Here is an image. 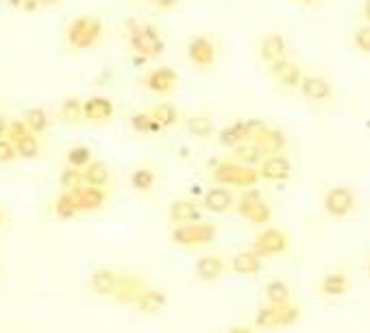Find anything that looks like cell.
Masks as SVG:
<instances>
[{"instance_id": "1", "label": "cell", "mask_w": 370, "mask_h": 333, "mask_svg": "<svg viewBox=\"0 0 370 333\" xmlns=\"http://www.w3.org/2000/svg\"><path fill=\"white\" fill-rule=\"evenodd\" d=\"M212 168V177L220 187H246L253 190L261 177L257 168H251V165H242L233 159H220L210 163Z\"/></svg>"}, {"instance_id": "2", "label": "cell", "mask_w": 370, "mask_h": 333, "mask_svg": "<svg viewBox=\"0 0 370 333\" xmlns=\"http://www.w3.org/2000/svg\"><path fill=\"white\" fill-rule=\"evenodd\" d=\"M129 46L136 53V57L140 59H155L163 53L165 48V42L161 38V33L153 26V24H142V22H136L131 20L129 22Z\"/></svg>"}, {"instance_id": "3", "label": "cell", "mask_w": 370, "mask_h": 333, "mask_svg": "<svg viewBox=\"0 0 370 333\" xmlns=\"http://www.w3.org/2000/svg\"><path fill=\"white\" fill-rule=\"evenodd\" d=\"M100 38H103V22L94 16H79L68 24L65 31V42L75 50L92 48Z\"/></svg>"}, {"instance_id": "4", "label": "cell", "mask_w": 370, "mask_h": 333, "mask_svg": "<svg viewBox=\"0 0 370 333\" xmlns=\"http://www.w3.org/2000/svg\"><path fill=\"white\" fill-rule=\"evenodd\" d=\"M216 240V226L210 222H194V224H183V226H175L173 231V242L185 249H194V246H205L212 244Z\"/></svg>"}, {"instance_id": "5", "label": "cell", "mask_w": 370, "mask_h": 333, "mask_svg": "<svg viewBox=\"0 0 370 333\" xmlns=\"http://www.w3.org/2000/svg\"><path fill=\"white\" fill-rule=\"evenodd\" d=\"M235 209L253 224H268L273 220V207L257 190H246V194H242L240 201L235 203Z\"/></svg>"}, {"instance_id": "6", "label": "cell", "mask_w": 370, "mask_h": 333, "mask_svg": "<svg viewBox=\"0 0 370 333\" xmlns=\"http://www.w3.org/2000/svg\"><path fill=\"white\" fill-rule=\"evenodd\" d=\"M290 249V236L279 229V226H266L263 231H259L253 242V251L263 259V257H275V255H283Z\"/></svg>"}, {"instance_id": "7", "label": "cell", "mask_w": 370, "mask_h": 333, "mask_svg": "<svg viewBox=\"0 0 370 333\" xmlns=\"http://www.w3.org/2000/svg\"><path fill=\"white\" fill-rule=\"evenodd\" d=\"M322 207L331 218H347L353 214L357 207V196L351 187L347 185H335L331 187L325 198H322Z\"/></svg>"}, {"instance_id": "8", "label": "cell", "mask_w": 370, "mask_h": 333, "mask_svg": "<svg viewBox=\"0 0 370 333\" xmlns=\"http://www.w3.org/2000/svg\"><path fill=\"white\" fill-rule=\"evenodd\" d=\"M187 59L196 68H212L218 59V48L207 36H196L187 44Z\"/></svg>"}, {"instance_id": "9", "label": "cell", "mask_w": 370, "mask_h": 333, "mask_svg": "<svg viewBox=\"0 0 370 333\" xmlns=\"http://www.w3.org/2000/svg\"><path fill=\"white\" fill-rule=\"evenodd\" d=\"M259 177L261 181L268 183H283L292 177V161L285 155H275V157H266L259 163Z\"/></svg>"}, {"instance_id": "10", "label": "cell", "mask_w": 370, "mask_h": 333, "mask_svg": "<svg viewBox=\"0 0 370 333\" xmlns=\"http://www.w3.org/2000/svg\"><path fill=\"white\" fill-rule=\"evenodd\" d=\"M120 283V273L116 268H109V266H100L89 275V290L96 296H111L116 294V288Z\"/></svg>"}, {"instance_id": "11", "label": "cell", "mask_w": 370, "mask_h": 333, "mask_svg": "<svg viewBox=\"0 0 370 333\" xmlns=\"http://www.w3.org/2000/svg\"><path fill=\"white\" fill-rule=\"evenodd\" d=\"M200 207L203 205H200L196 198H179V201H175L170 209H168V218L177 226L194 224V222H200Z\"/></svg>"}, {"instance_id": "12", "label": "cell", "mask_w": 370, "mask_h": 333, "mask_svg": "<svg viewBox=\"0 0 370 333\" xmlns=\"http://www.w3.org/2000/svg\"><path fill=\"white\" fill-rule=\"evenodd\" d=\"M114 114H116L114 101L107 96H89L87 101H83V116L87 122L103 124V122L111 120Z\"/></svg>"}, {"instance_id": "13", "label": "cell", "mask_w": 370, "mask_h": 333, "mask_svg": "<svg viewBox=\"0 0 370 333\" xmlns=\"http://www.w3.org/2000/svg\"><path fill=\"white\" fill-rule=\"evenodd\" d=\"M271 72H273L275 81H277L279 85L288 87V89L300 87L303 79H305V75H303V70H300V65H296V63H294L292 59H288V57L275 61V63L271 65Z\"/></svg>"}, {"instance_id": "14", "label": "cell", "mask_w": 370, "mask_h": 333, "mask_svg": "<svg viewBox=\"0 0 370 333\" xmlns=\"http://www.w3.org/2000/svg\"><path fill=\"white\" fill-rule=\"evenodd\" d=\"M298 92H300L303 98H308L310 103H327V101H331V96H333V89H331L329 81L325 77H316V75H305Z\"/></svg>"}, {"instance_id": "15", "label": "cell", "mask_w": 370, "mask_h": 333, "mask_svg": "<svg viewBox=\"0 0 370 333\" xmlns=\"http://www.w3.org/2000/svg\"><path fill=\"white\" fill-rule=\"evenodd\" d=\"M144 290H146V285L142 283L140 277H136V275H120V283L116 288L114 301L120 303V305H136V301H138Z\"/></svg>"}, {"instance_id": "16", "label": "cell", "mask_w": 370, "mask_h": 333, "mask_svg": "<svg viewBox=\"0 0 370 333\" xmlns=\"http://www.w3.org/2000/svg\"><path fill=\"white\" fill-rule=\"evenodd\" d=\"M179 83V77L173 68H155L144 77V87L153 94H170Z\"/></svg>"}, {"instance_id": "17", "label": "cell", "mask_w": 370, "mask_h": 333, "mask_svg": "<svg viewBox=\"0 0 370 333\" xmlns=\"http://www.w3.org/2000/svg\"><path fill=\"white\" fill-rule=\"evenodd\" d=\"M200 205L212 214H227L235 207V198L227 187L216 185V187H212L203 194V201H200Z\"/></svg>"}, {"instance_id": "18", "label": "cell", "mask_w": 370, "mask_h": 333, "mask_svg": "<svg viewBox=\"0 0 370 333\" xmlns=\"http://www.w3.org/2000/svg\"><path fill=\"white\" fill-rule=\"evenodd\" d=\"M194 273L200 281H205V283L218 281L227 273V261L220 255H205L196 261Z\"/></svg>"}, {"instance_id": "19", "label": "cell", "mask_w": 370, "mask_h": 333, "mask_svg": "<svg viewBox=\"0 0 370 333\" xmlns=\"http://www.w3.org/2000/svg\"><path fill=\"white\" fill-rule=\"evenodd\" d=\"M165 305H168V296H165L163 290H159V288H146L140 294V298H138L133 307H136L144 316H155V314L163 312Z\"/></svg>"}, {"instance_id": "20", "label": "cell", "mask_w": 370, "mask_h": 333, "mask_svg": "<svg viewBox=\"0 0 370 333\" xmlns=\"http://www.w3.org/2000/svg\"><path fill=\"white\" fill-rule=\"evenodd\" d=\"M259 55L266 63H271V65L279 59H285L288 57V40L281 36V33H268L259 44Z\"/></svg>"}, {"instance_id": "21", "label": "cell", "mask_w": 370, "mask_h": 333, "mask_svg": "<svg viewBox=\"0 0 370 333\" xmlns=\"http://www.w3.org/2000/svg\"><path fill=\"white\" fill-rule=\"evenodd\" d=\"M231 271L235 273V275H242V277H255V275H259V271H261V257L253 251V249H249V251H240V253H235L233 257H231Z\"/></svg>"}, {"instance_id": "22", "label": "cell", "mask_w": 370, "mask_h": 333, "mask_svg": "<svg viewBox=\"0 0 370 333\" xmlns=\"http://www.w3.org/2000/svg\"><path fill=\"white\" fill-rule=\"evenodd\" d=\"M218 142H220V146H224V148H238V146H242V144H246L249 142V131H246V120H238V122H233V124H229V126H222L220 131H218Z\"/></svg>"}, {"instance_id": "23", "label": "cell", "mask_w": 370, "mask_h": 333, "mask_svg": "<svg viewBox=\"0 0 370 333\" xmlns=\"http://www.w3.org/2000/svg\"><path fill=\"white\" fill-rule=\"evenodd\" d=\"M261 153L266 157H275V155H283L285 146H288V138H285V133L281 129H273V126H268L263 136L255 142Z\"/></svg>"}, {"instance_id": "24", "label": "cell", "mask_w": 370, "mask_h": 333, "mask_svg": "<svg viewBox=\"0 0 370 333\" xmlns=\"http://www.w3.org/2000/svg\"><path fill=\"white\" fill-rule=\"evenodd\" d=\"M75 194H77V201H79V209L81 212H98V209H103L105 203H107V192L103 187L85 185V187H81Z\"/></svg>"}, {"instance_id": "25", "label": "cell", "mask_w": 370, "mask_h": 333, "mask_svg": "<svg viewBox=\"0 0 370 333\" xmlns=\"http://www.w3.org/2000/svg\"><path fill=\"white\" fill-rule=\"evenodd\" d=\"M349 290H351V281H349V275L342 271L329 273L320 281V292L331 298H340V296L349 294Z\"/></svg>"}, {"instance_id": "26", "label": "cell", "mask_w": 370, "mask_h": 333, "mask_svg": "<svg viewBox=\"0 0 370 333\" xmlns=\"http://www.w3.org/2000/svg\"><path fill=\"white\" fill-rule=\"evenodd\" d=\"M83 177H85V185H92V187H107L109 181H111V173H109V165L105 161H92L87 168L83 170Z\"/></svg>"}, {"instance_id": "27", "label": "cell", "mask_w": 370, "mask_h": 333, "mask_svg": "<svg viewBox=\"0 0 370 333\" xmlns=\"http://www.w3.org/2000/svg\"><path fill=\"white\" fill-rule=\"evenodd\" d=\"M185 126H187V131L192 133V136L198 138V140H210V138L218 136L212 118L205 116V114H194V116H190L187 122H185Z\"/></svg>"}, {"instance_id": "28", "label": "cell", "mask_w": 370, "mask_h": 333, "mask_svg": "<svg viewBox=\"0 0 370 333\" xmlns=\"http://www.w3.org/2000/svg\"><path fill=\"white\" fill-rule=\"evenodd\" d=\"M55 216L59 220H72L81 209H79V201H77V194L75 192H61L55 198Z\"/></svg>"}, {"instance_id": "29", "label": "cell", "mask_w": 370, "mask_h": 333, "mask_svg": "<svg viewBox=\"0 0 370 333\" xmlns=\"http://www.w3.org/2000/svg\"><path fill=\"white\" fill-rule=\"evenodd\" d=\"M266 159L261 148L255 142H246L238 148H233V161H238L242 165H251V168H259V163Z\"/></svg>"}, {"instance_id": "30", "label": "cell", "mask_w": 370, "mask_h": 333, "mask_svg": "<svg viewBox=\"0 0 370 333\" xmlns=\"http://www.w3.org/2000/svg\"><path fill=\"white\" fill-rule=\"evenodd\" d=\"M131 122V129L140 133V136H155V133L163 131L161 124L151 116V111H136V114H131L129 118Z\"/></svg>"}, {"instance_id": "31", "label": "cell", "mask_w": 370, "mask_h": 333, "mask_svg": "<svg viewBox=\"0 0 370 333\" xmlns=\"http://www.w3.org/2000/svg\"><path fill=\"white\" fill-rule=\"evenodd\" d=\"M290 285L281 279H275V281H268L266 288H263V296H266V303L268 305H283L290 301Z\"/></svg>"}, {"instance_id": "32", "label": "cell", "mask_w": 370, "mask_h": 333, "mask_svg": "<svg viewBox=\"0 0 370 333\" xmlns=\"http://www.w3.org/2000/svg\"><path fill=\"white\" fill-rule=\"evenodd\" d=\"M26 126L31 129V133H36V136H42L46 133V129L50 126V118H48V111L42 109V107H31L24 111V118Z\"/></svg>"}, {"instance_id": "33", "label": "cell", "mask_w": 370, "mask_h": 333, "mask_svg": "<svg viewBox=\"0 0 370 333\" xmlns=\"http://www.w3.org/2000/svg\"><path fill=\"white\" fill-rule=\"evenodd\" d=\"M155 181H157V175L153 168H148V165H142V168L133 170V175H131V187L140 194H148L155 187Z\"/></svg>"}, {"instance_id": "34", "label": "cell", "mask_w": 370, "mask_h": 333, "mask_svg": "<svg viewBox=\"0 0 370 333\" xmlns=\"http://www.w3.org/2000/svg\"><path fill=\"white\" fill-rule=\"evenodd\" d=\"M151 116L161 124V129H170V126H175V124L181 120L179 109H177L175 105H170V103H159V105H155V107L151 109Z\"/></svg>"}, {"instance_id": "35", "label": "cell", "mask_w": 370, "mask_h": 333, "mask_svg": "<svg viewBox=\"0 0 370 333\" xmlns=\"http://www.w3.org/2000/svg\"><path fill=\"white\" fill-rule=\"evenodd\" d=\"M59 183L63 187V192H79L81 187H85V177L83 170L72 168V165H65L59 175Z\"/></svg>"}, {"instance_id": "36", "label": "cell", "mask_w": 370, "mask_h": 333, "mask_svg": "<svg viewBox=\"0 0 370 333\" xmlns=\"http://www.w3.org/2000/svg\"><path fill=\"white\" fill-rule=\"evenodd\" d=\"M255 327L263 329V331H273L279 329V312L277 305H261L255 314Z\"/></svg>"}, {"instance_id": "37", "label": "cell", "mask_w": 370, "mask_h": 333, "mask_svg": "<svg viewBox=\"0 0 370 333\" xmlns=\"http://www.w3.org/2000/svg\"><path fill=\"white\" fill-rule=\"evenodd\" d=\"M65 161H68V165H72V168L85 170L87 165L94 161L92 159V148L85 146V144H77V146H72L68 153H65Z\"/></svg>"}, {"instance_id": "38", "label": "cell", "mask_w": 370, "mask_h": 333, "mask_svg": "<svg viewBox=\"0 0 370 333\" xmlns=\"http://www.w3.org/2000/svg\"><path fill=\"white\" fill-rule=\"evenodd\" d=\"M59 114L65 122H81L85 120L83 116V101L77 96H70V98H65V101L61 103L59 107Z\"/></svg>"}, {"instance_id": "39", "label": "cell", "mask_w": 370, "mask_h": 333, "mask_svg": "<svg viewBox=\"0 0 370 333\" xmlns=\"http://www.w3.org/2000/svg\"><path fill=\"white\" fill-rule=\"evenodd\" d=\"M16 148H18V157H22V159H36L40 155V151H42L40 140H38L36 133H31V136H26L24 140H20L16 144Z\"/></svg>"}, {"instance_id": "40", "label": "cell", "mask_w": 370, "mask_h": 333, "mask_svg": "<svg viewBox=\"0 0 370 333\" xmlns=\"http://www.w3.org/2000/svg\"><path fill=\"white\" fill-rule=\"evenodd\" d=\"M277 312H279V327H292L300 320V307L292 301L277 305Z\"/></svg>"}, {"instance_id": "41", "label": "cell", "mask_w": 370, "mask_h": 333, "mask_svg": "<svg viewBox=\"0 0 370 333\" xmlns=\"http://www.w3.org/2000/svg\"><path fill=\"white\" fill-rule=\"evenodd\" d=\"M26 136H31V129L26 126V122L24 120H13V122H9V129H7V140L11 142V144H18L20 140H24Z\"/></svg>"}, {"instance_id": "42", "label": "cell", "mask_w": 370, "mask_h": 333, "mask_svg": "<svg viewBox=\"0 0 370 333\" xmlns=\"http://www.w3.org/2000/svg\"><path fill=\"white\" fill-rule=\"evenodd\" d=\"M353 44L361 55H370V26H359L353 36Z\"/></svg>"}, {"instance_id": "43", "label": "cell", "mask_w": 370, "mask_h": 333, "mask_svg": "<svg viewBox=\"0 0 370 333\" xmlns=\"http://www.w3.org/2000/svg\"><path fill=\"white\" fill-rule=\"evenodd\" d=\"M18 159V148L7 138H0V163H11Z\"/></svg>"}, {"instance_id": "44", "label": "cell", "mask_w": 370, "mask_h": 333, "mask_svg": "<svg viewBox=\"0 0 370 333\" xmlns=\"http://www.w3.org/2000/svg\"><path fill=\"white\" fill-rule=\"evenodd\" d=\"M148 3H151L153 7H157V9H163V11H168V9H175V7H177V3H179V0H148Z\"/></svg>"}, {"instance_id": "45", "label": "cell", "mask_w": 370, "mask_h": 333, "mask_svg": "<svg viewBox=\"0 0 370 333\" xmlns=\"http://www.w3.org/2000/svg\"><path fill=\"white\" fill-rule=\"evenodd\" d=\"M40 9V3L38 0H22V13H36Z\"/></svg>"}, {"instance_id": "46", "label": "cell", "mask_w": 370, "mask_h": 333, "mask_svg": "<svg viewBox=\"0 0 370 333\" xmlns=\"http://www.w3.org/2000/svg\"><path fill=\"white\" fill-rule=\"evenodd\" d=\"M227 333H255V331L246 324H233V327L227 329Z\"/></svg>"}, {"instance_id": "47", "label": "cell", "mask_w": 370, "mask_h": 333, "mask_svg": "<svg viewBox=\"0 0 370 333\" xmlns=\"http://www.w3.org/2000/svg\"><path fill=\"white\" fill-rule=\"evenodd\" d=\"M7 129H9V122L5 120L3 114H0V138H5V136H7Z\"/></svg>"}, {"instance_id": "48", "label": "cell", "mask_w": 370, "mask_h": 333, "mask_svg": "<svg viewBox=\"0 0 370 333\" xmlns=\"http://www.w3.org/2000/svg\"><path fill=\"white\" fill-rule=\"evenodd\" d=\"M361 13H364V18L370 22V0H364V9H361Z\"/></svg>"}, {"instance_id": "49", "label": "cell", "mask_w": 370, "mask_h": 333, "mask_svg": "<svg viewBox=\"0 0 370 333\" xmlns=\"http://www.w3.org/2000/svg\"><path fill=\"white\" fill-rule=\"evenodd\" d=\"M38 3H40V7H55L59 0H38Z\"/></svg>"}, {"instance_id": "50", "label": "cell", "mask_w": 370, "mask_h": 333, "mask_svg": "<svg viewBox=\"0 0 370 333\" xmlns=\"http://www.w3.org/2000/svg\"><path fill=\"white\" fill-rule=\"evenodd\" d=\"M7 5L13 9H22V0H7Z\"/></svg>"}, {"instance_id": "51", "label": "cell", "mask_w": 370, "mask_h": 333, "mask_svg": "<svg viewBox=\"0 0 370 333\" xmlns=\"http://www.w3.org/2000/svg\"><path fill=\"white\" fill-rule=\"evenodd\" d=\"M5 224V212H3V207H0V226Z\"/></svg>"}, {"instance_id": "52", "label": "cell", "mask_w": 370, "mask_h": 333, "mask_svg": "<svg viewBox=\"0 0 370 333\" xmlns=\"http://www.w3.org/2000/svg\"><path fill=\"white\" fill-rule=\"evenodd\" d=\"M300 3H305V5H314V3H318V0H300Z\"/></svg>"}, {"instance_id": "53", "label": "cell", "mask_w": 370, "mask_h": 333, "mask_svg": "<svg viewBox=\"0 0 370 333\" xmlns=\"http://www.w3.org/2000/svg\"><path fill=\"white\" fill-rule=\"evenodd\" d=\"M368 277H370V261H368Z\"/></svg>"}]
</instances>
